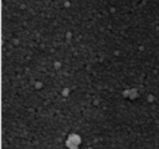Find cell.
<instances>
[{
  "label": "cell",
  "instance_id": "1",
  "mask_svg": "<svg viewBox=\"0 0 159 149\" xmlns=\"http://www.w3.org/2000/svg\"><path fill=\"white\" fill-rule=\"evenodd\" d=\"M80 142H81V139H80V137H77L76 134H72L70 138H68V147H71V148L75 149V148H76V145L78 144Z\"/></svg>",
  "mask_w": 159,
  "mask_h": 149
}]
</instances>
